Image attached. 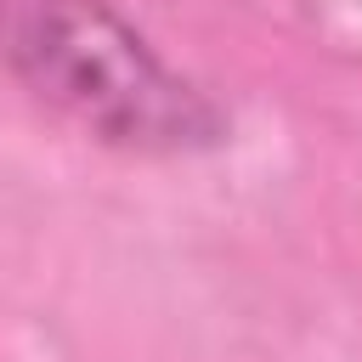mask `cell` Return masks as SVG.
I'll list each match as a JSON object with an SVG mask.
<instances>
[{
    "label": "cell",
    "mask_w": 362,
    "mask_h": 362,
    "mask_svg": "<svg viewBox=\"0 0 362 362\" xmlns=\"http://www.w3.org/2000/svg\"><path fill=\"white\" fill-rule=\"evenodd\" d=\"M0 51L40 102L107 147L198 153L226 136L221 107L107 0H0Z\"/></svg>",
    "instance_id": "6da1fadb"
}]
</instances>
